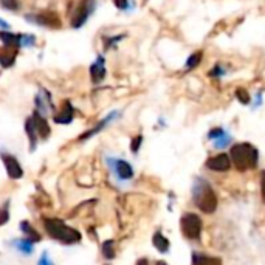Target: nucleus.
Wrapping results in <instances>:
<instances>
[{
    "label": "nucleus",
    "instance_id": "1",
    "mask_svg": "<svg viewBox=\"0 0 265 265\" xmlns=\"http://www.w3.org/2000/svg\"><path fill=\"white\" fill-rule=\"evenodd\" d=\"M231 160L237 170H248L253 169L258 165V151L254 146L248 143H241V144H234L231 148Z\"/></svg>",
    "mask_w": 265,
    "mask_h": 265
},
{
    "label": "nucleus",
    "instance_id": "2",
    "mask_svg": "<svg viewBox=\"0 0 265 265\" xmlns=\"http://www.w3.org/2000/svg\"><path fill=\"white\" fill-rule=\"evenodd\" d=\"M45 229L50 237L56 239L57 242H62V244H76L81 241V234L79 231H76L75 228L67 227L62 220L59 219H48L45 220Z\"/></svg>",
    "mask_w": 265,
    "mask_h": 265
},
{
    "label": "nucleus",
    "instance_id": "3",
    "mask_svg": "<svg viewBox=\"0 0 265 265\" xmlns=\"http://www.w3.org/2000/svg\"><path fill=\"white\" fill-rule=\"evenodd\" d=\"M194 199L197 207L203 211V212H214L217 208V197L214 191L211 189V186L208 183H199L194 189Z\"/></svg>",
    "mask_w": 265,
    "mask_h": 265
},
{
    "label": "nucleus",
    "instance_id": "4",
    "mask_svg": "<svg viewBox=\"0 0 265 265\" xmlns=\"http://www.w3.org/2000/svg\"><path fill=\"white\" fill-rule=\"evenodd\" d=\"M182 231L188 239H199L202 233V220L197 214H185L182 217Z\"/></svg>",
    "mask_w": 265,
    "mask_h": 265
},
{
    "label": "nucleus",
    "instance_id": "5",
    "mask_svg": "<svg viewBox=\"0 0 265 265\" xmlns=\"http://www.w3.org/2000/svg\"><path fill=\"white\" fill-rule=\"evenodd\" d=\"M93 10V2L92 0H81L76 6V11L72 17V27L79 28L85 23V20L89 19V16Z\"/></svg>",
    "mask_w": 265,
    "mask_h": 265
},
{
    "label": "nucleus",
    "instance_id": "6",
    "mask_svg": "<svg viewBox=\"0 0 265 265\" xmlns=\"http://www.w3.org/2000/svg\"><path fill=\"white\" fill-rule=\"evenodd\" d=\"M34 22H38L42 27L48 28H61V17L55 11H44L38 16H34Z\"/></svg>",
    "mask_w": 265,
    "mask_h": 265
},
{
    "label": "nucleus",
    "instance_id": "7",
    "mask_svg": "<svg viewBox=\"0 0 265 265\" xmlns=\"http://www.w3.org/2000/svg\"><path fill=\"white\" fill-rule=\"evenodd\" d=\"M2 160H3V165L6 168V172L11 178L17 180V178H20L23 175V169L20 166L19 161L16 160V157L13 155H6V153H2Z\"/></svg>",
    "mask_w": 265,
    "mask_h": 265
},
{
    "label": "nucleus",
    "instance_id": "8",
    "mask_svg": "<svg viewBox=\"0 0 265 265\" xmlns=\"http://www.w3.org/2000/svg\"><path fill=\"white\" fill-rule=\"evenodd\" d=\"M207 166L211 170H217V172H224V170H228L231 168V160L227 155V153H220V155L211 157L207 161Z\"/></svg>",
    "mask_w": 265,
    "mask_h": 265
},
{
    "label": "nucleus",
    "instance_id": "9",
    "mask_svg": "<svg viewBox=\"0 0 265 265\" xmlns=\"http://www.w3.org/2000/svg\"><path fill=\"white\" fill-rule=\"evenodd\" d=\"M33 124L34 127H36V132L38 135L40 136V138H47V136L50 135V126L47 123V119L44 116H40L38 112L33 115Z\"/></svg>",
    "mask_w": 265,
    "mask_h": 265
},
{
    "label": "nucleus",
    "instance_id": "10",
    "mask_svg": "<svg viewBox=\"0 0 265 265\" xmlns=\"http://www.w3.org/2000/svg\"><path fill=\"white\" fill-rule=\"evenodd\" d=\"M115 172L116 175L121 178V180H129V178L133 175V170L131 168V165L124 160H116L115 163Z\"/></svg>",
    "mask_w": 265,
    "mask_h": 265
},
{
    "label": "nucleus",
    "instance_id": "11",
    "mask_svg": "<svg viewBox=\"0 0 265 265\" xmlns=\"http://www.w3.org/2000/svg\"><path fill=\"white\" fill-rule=\"evenodd\" d=\"M72 119H73V107L70 102H65L61 114L55 118V121L59 124H68V123H72Z\"/></svg>",
    "mask_w": 265,
    "mask_h": 265
},
{
    "label": "nucleus",
    "instance_id": "12",
    "mask_svg": "<svg viewBox=\"0 0 265 265\" xmlns=\"http://www.w3.org/2000/svg\"><path fill=\"white\" fill-rule=\"evenodd\" d=\"M90 75H92L93 82H99V81L106 76V68H104V62H102V57H99L98 61L92 65V68H90Z\"/></svg>",
    "mask_w": 265,
    "mask_h": 265
},
{
    "label": "nucleus",
    "instance_id": "13",
    "mask_svg": "<svg viewBox=\"0 0 265 265\" xmlns=\"http://www.w3.org/2000/svg\"><path fill=\"white\" fill-rule=\"evenodd\" d=\"M194 265H222V261L214 256H194Z\"/></svg>",
    "mask_w": 265,
    "mask_h": 265
},
{
    "label": "nucleus",
    "instance_id": "14",
    "mask_svg": "<svg viewBox=\"0 0 265 265\" xmlns=\"http://www.w3.org/2000/svg\"><path fill=\"white\" fill-rule=\"evenodd\" d=\"M25 131H27L30 143H31V148L30 149L34 151V148H36V144H38V132H36V127H34L31 118L27 119V124H25Z\"/></svg>",
    "mask_w": 265,
    "mask_h": 265
},
{
    "label": "nucleus",
    "instance_id": "15",
    "mask_svg": "<svg viewBox=\"0 0 265 265\" xmlns=\"http://www.w3.org/2000/svg\"><path fill=\"white\" fill-rule=\"evenodd\" d=\"M0 39L6 45V47H19L20 44V36H16V34H11V33H0Z\"/></svg>",
    "mask_w": 265,
    "mask_h": 265
},
{
    "label": "nucleus",
    "instance_id": "16",
    "mask_svg": "<svg viewBox=\"0 0 265 265\" xmlns=\"http://www.w3.org/2000/svg\"><path fill=\"white\" fill-rule=\"evenodd\" d=\"M33 241H30V239H17V241L14 242L16 248L19 250L20 253H25V254H31L33 253Z\"/></svg>",
    "mask_w": 265,
    "mask_h": 265
},
{
    "label": "nucleus",
    "instance_id": "17",
    "mask_svg": "<svg viewBox=\"0 0 265 265\" xmlns=\"http://www.w3.org/2000/svg\"><path fill=\"white\" fill-rule=\"evenodd\" d=\"M20 229H22V233H25V234L28 236L27 239H30V241H33V242H39L40 241L39 233L36 231V229L31 228V225L28 224V222H22V224H20Z\"/></svg>",
    "mask_w": 265,
    "mask_h": 265
},
{
    "label": "nucleus",
    "instance_id": "18",
    "mask_svg": "<svg viewBox=\"0 0 265 265\" xmlns=\"http://www.w3.org/2000/svg\"><path fill=\"white\" fill-rule=\"evenodd\" d=\"M152 242H153V245H155V248L158 250V251H166L168 248H169V242H168V239L161 234V233H157V234H153V239H152Z\"/></svg>",
    "mask_w": 265,
    "mask_h": 265
},
{
    "label": "nucleus",
    "instance_id": "19",
    "mask_svg": "<svg viewBox=\"0 0 265 265\" xmlns=\"http://www.w3.org/2000/svg\"><path fill=\"white\" fill-rule=\"evenodd\" d=\"M200 61H202V53H200V51H197V53H194V55H191L189 57H188L186 67L188 68H195L200 64Z\"/></svg>",
    "mask_w": 265,
    "mask_h": 265
},
{
    "label": "nucleus",
    "instance_id": "20",
    "mask_svg": "<svg viewBox=\"0 0 265 265\" xmlns=\"http://www.w3.org/2000/svg\"><path fill=\"white\" fill-rule=\"evenodd\" d=\"M102 253L107 259H112L115 256V251H114V241H107L104 245H102Z\"/></svg>",
    "mask_w": 265,
    "mask_h": 265
},
{
    "label": "nucleus",
    "instance_id": "21",
    "mask_svg": "<svg viewBox=\"0 0 265 265\" xmlns=\"http://www.w3.org/2000/svg\"><path fill=\"white\" fill-rule=\"evenodd\" d=\"M236 96H237L239 101L242 102V104H248V102H250V95L245 89H237L236 90Z\"/></svg>",
    "mask_w": 265,
    "mask_h": 265
},
{
    "label": "nucleus",
    "instance_id": "22",
    "mask_svg": "<svg viewBox=\"0 0 265 265\" xmlns=\"http://www.w3.org/2000/svg\"><path fill=\"white\" fill-rule=\"evenodd\" d=\"M0 2H2V5L8 8V10H17V6H19L16 0H0Z\"/></svg>",
    "mask_w": 265,
    "mask_h": 265
},
{
    "label": "nucleus",
    "instance_id": "23",
    "mask_svg": "<svg viewBox=\"0 0 265 265\" xmlns=\"http://www.w3.org/2000/svg\"><path fill=\"white\" fill-rule=\"evenodd\" d=\"M6 220H8V203L0 209V225H3Z\"/></svg>",
    "mask_w": 265,
    "mask_h": 265
},
{
    "label": "nucleus",
    "instance_id": "24",
    "mask_svg": "<svg viewBox=\"0 0 265 265\" xmlns=\"http://www.w3.org/2000/svg\"><path fill=\"white\" fill-rule=\"evenodd\" d=\"M38 265H55V264L51 262V259L48 258V254H47V253H44V254L40 256V259H39Z\"/></svg>",
    "mask_w": 265,
    "mask_h": 265
},
{
    "label": "nucleus",
    "instance_id": "25",
    "mask_svg": "<svg viewBox=\"0 0 265 265\" xmlns=\"http://www.w3.org/2000/svg\"><path fill=\"white\" fill-rule=\"evenodd\" d=\"M141 141H143V138H141V136H136V138L133 140V143H132V151H133V152H136V151H138V146H140V144H141Z\"/></svg>",
    "mask_w": 265,
    "mask_h": 265
},
{
    "label": "nucleus",
    "instance_id": "26",
    "mask_svg": "<svg viewBox=\"0 0 265 265\" xmlns=\"http://www.w3.org/2000/svg\"><path fill=\"white\" fill-rule=\"evenodd\" d=\"M261 189H262V199L265 202V170H264L262 175H261Z\"/></svg>",
    "mask_w": 265,
    "mask_h": 265
},
{
    "label": "nucleus",
    "instance_id": "27",
    "mask_svg": "<svg viewBox=\"0 0 265 265\" xmlns=\"http://www.w3.org/2000/svg\"><path fill=\"white\" fill-rule=\"evenodd\" d=\"M115 5L119 8V10H126V8H127V0H115Z\"/></svg>",
    "mask_w": 265,
    "mask_h": 265
},
{
    "label": "nucleus",
    "instance_id": "28",
    "mask_svg": "<svg viewBox=\"0 0 265 265\" xmlns=\"http://www.w3.org/2000/svg\"><path fill=\"white\" fill-rule=\"evenodd\" d=\"M136 265H148V259H140L136 262Z\"/></svg>",
    "mask_w": 265,
    "mask_h": 265
},
{
    "label": "nucleus",
    "instance_id": "29",
    "mask_svg": "<svg viewBox=\"0 0 265 265\" xmlns=\"http://www.w3.org/2000/svg\"><path fill=\"white\" fill-rule=\"evenodd\" d=\"M157 265H168V264H166V262H158Z\"/></svg>",
    "mask_w": 265,
    "mask_h": 265
}]
</instances>
